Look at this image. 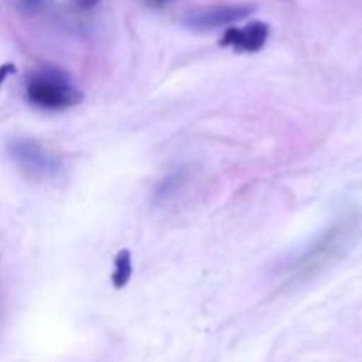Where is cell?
Instances as JSON below:
<instances>
[{"label": "cell", "mask_w": 362, "mask_h": 362, "mask_svg": "<svg viewBox=\"0 0 362 362\" xmlns=\"http://www.w3.org/2000/svg\"><path fill=\"white\" fill-rule=\"evenodd\" d=\"M362 218L359 212L349 211L324 230L320 237L293 262L292 278L310 279L338 262L359 237Z\"/></svg>", "instance_id": "obj_1"}, {"label": "cell", "mask_w": 362, "mask_h": 362, "mask_svg": "<svg viewBox=\"0 0 362 362\" xmlns=\"http://www.w3.org/2000/svg\"><path fill=\"white\" fill-rule=\"evenodd\" d=\"M27 99L35 108L62 112L80 105L83 94L78 90L66 71L59 67H42L28 74Z\"/></svg>", "instance_id": "obj_2"}, {"label": "cell", "mask_w": 362, "mask_h": 362, "mask_svg": "<svg viewBox=\"0 0 362 362\" xmlns=\"http://www.w3.org/2000/svg\"><path fill=\"white\" fill-rule=\"evenodd\" d=\"M9 156L34 179H53L62 172V161L49 148L32 138H16L9 144Z\"/></svg>", "instance_id": "obj_3"}, {"label": "cell", "mask_w": 362, "mask_h": 362, "mask_svg": "<svg viewBox=\"0 0 362 362\" xmlns=\"http://www.w3.org/2000/svg\"><path fill=\"white\" fill-rule=\"evenodd\" d=\"M257 11L253 4H226V6H212L193 9L184 16V25L193 30H214L246 20Z\"/></svg>", "instance_id": "obj_4"}, {"label": "cell", "mask_w": 362, "mask_h": 362, "mask_svg": "<svg viewBox=\"0 0 362 362\" xmlns=\"http://www.w3.org/2000/svg\"><path fill=\"white\" fill-rule=\"evenodd\" d=\"M269 28L264 21H251L244 27H230L223 34L219 45L223 48H232L237 53H258L269 39Z\"/></svg>", "instance_id": "obj_5"}, {"label": "cell", "mask_w": 362, "mask_h": 362, "mask_svg": "<svg viewBox=\"0 0 362 362\" xmlns=\"http://www.w3.org/2000/svg\"><path fill=\"white\" fill-rule=\"evenodd\" d=\"M115 267H113L112 274V285L117 290H122L124 286L129 283L131 276H133V257H131L129 250H120L115 257Z\"/></svg>", "instance_id": "obj_6"}, {"label": "cell", "mask_w": 362, "mask_h": 362, "mask_svg": "<svg viewBox=\"0 0 362 362\" xmlns=\"http://www.w3.org/2000/svg\"><path fill=\"white\" fill-rule=\"evenodd\" d=\"M182 182H184V172L175 170V172H172L170 175H166L165 179L158 184V187H156L154 191L156 204H166L168 200H172V198L177 194V191L180 189Z\"/></svg>", "instance_id": "obj_7"}, {"label": "cell", "mask_w": 362, "mask_h": 362, "mask_svg": "<svg viewBox=\"0 0 362 362\" xmlns=\"http://www.w3.org/2000/svg\"><path fill=\"white\" fill-rule=\"evenodd\" d=\"M14 71H16V67H14V64H11V62L2 64V66H0V88H2L4 81L7 80V76H9V74H13Z\"/></svg>", "instance_id": "obj_8"}, {"label": "cell", "mask_w": 362, "mask_h": 362, "mask_svg": "<svg viewBox=\"0 0 362 362\" xmlns=\"http://www.w3.org/2000/svg\"><path fill=\"white\" fill-rule=\"evenodd\" d=\"M99 2H101V0H74V4H76L80 9H85V11L92 9V7L98 6Z\"/></svg>", "instance_id": "obj_9"}, {"label": "cell", "mask_w": 362, "mask_h": 362, "mask_svg": "<svg viewBox=\"0 0 362 362\" xmlns=\"http://www.w3.org/2000/svg\"><path fill=\"white\" fill-rule=\"evenodd\" d=\"M147 2H148V6H152V7H163L165 4H168L170 0H147Z\"/></svg>", "instance_id": "obj_10"}, {"label": "cell", "mask_w": 362, "mask_h": 362, "mask_svg": "<svg viewBox=\"0 0 362 362\" xmlns=\"http://www.w3.org/2000/svg\"><path fill=\"white\" fill-rule=\"evenodd\" d=\"M42 0H23V4L27 7H34V6H37V4H41Z\"/></svg>", "instance_id": "obj_11"}]
</instances>
